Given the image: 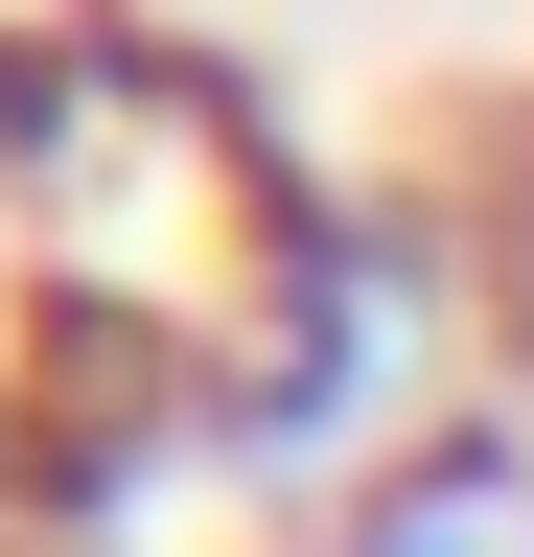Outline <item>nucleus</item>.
Returning a JSON list of instances; mask_svg holds the SVG:
<instances>
[{
  "label": "nucleus",
  "instance_id": "nucleus-1",
  "mask_svg": "<svg viewBox=\"0 0 534 557\" xmlns=\"http://www.w3.org/2000/svg\"><path fill=\"white\" fill-rule=\"evenodd\" d=\"M488 302V278H464V209H349L325 186L302 233H280V278H256V325L210 348V465L233 487H372L395 442H419V372H442V325Z\"/></svg>",
  "mask_w": 534,
  "mask_h": 557
},
{
  "label": "nucleus",
  "instance_id": "nucleus-2",
  "mask_svg": "<svg viewBox=\"0 0 534 557\" xmlns=\"http://www.w3.org/2000/svg\"><path fill=\"white\" fill-rule=\"evenodd\" d=\"M302 557H534V418L511 395H442L372 487H325Z\"/></svg>",
  "mask_w": 534,
  "mask_h": 557
}]
</instances>
